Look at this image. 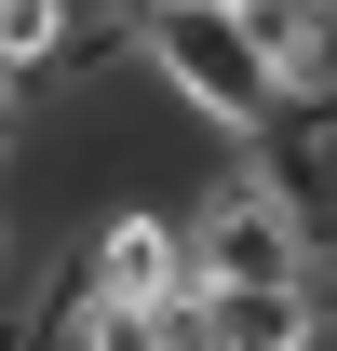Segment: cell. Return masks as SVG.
<instances>
[{"instance_id": "cell-4", "label": "cell", "mask_w": 337, "mask_h": 351, "mask_svg": "<svg viewBox=\"0 0 337 351\" xmlns=\"http://www.w3.org/2000/svg\"><path fill=\"white\" fill-rule=\"evenodd\" d=\"M0 298H14V217H0Z\"/></svg>"}, {"instance_id": "cell-3", "label": "cell", "mask_w": 337, "mask_h": 351, "mask_svg": "<svg viewBox=\"0 0 337 351\" xmlns=\"http://www.w3.org/2000/svg\"><path fill=\"white\" fill-rule=\"evenodd\" d=\"M68 284L82 311H189V217L162 189H122L68 230Z\"/></svg>"}, {"instance_id": "cell-5", "label": "cell", "mask_w": 337, "mask_h": 351, "mask_svg": "<svg viewBox=\"0 0 337 351\" xmlns=\"http://www.w3.org/2000/svg\"><path fill=\"white\" fill-rule=\"evenodd\" d=\"M135 14H203V0H135Z\"/></svg>"}, {"instance_id": "cell-2", "label": "cell", "mask_w": 337, "mask_h": 351, "mask_svg": "<svg viewBox=\"0 0 337 351\" xmlns=\"http://www.w3.org/2000/svg\"><path fill=\"white\" fill-rule=\"evenodd\" d=\"M175 217H189V298H229V284H324V257H310V203L284 189V162L203 176Z\"/></svg>"}, {"instance_id": "cell-1", "label": "cell", "mask_w": 337, "mask_h": 351, "mask_svg": "<svg viewBox=\"0 0 337 351\" xmlns=\"http://www.w3.org/2000/svg\"><path fill=\"white\" fill-rule=\"evenodd\" d=\"M135 82L175 108V135H203L229 162H270L284 149V82H270V54L229 14H149L135 27Z\"/></svg>"}]
</instances>
